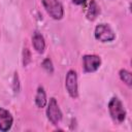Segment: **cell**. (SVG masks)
Returning a JSON list of instances; mask_svg holds the SVG:
<instances>
[{"instance_id":"6da1fadb","label":"cell","mask_w":132,"mask_h":132,"mask_svg":"<svg viewBox=\"0 0 132 132\" xmlns=\"http://www.w3.org/2000/svg\"><path fill=\"white\" fill-rule=\"evenodd\" d=\"M108 111L111 117V119L118 123L121 124L125 121L127 112L126 109L122 103V101L118 97H112L108 102Z\"/></svg>"},{"instance_id":"7a4b0ae2","label":"cell","mask_w":132,"mask_h":132,"mask_svg":"<svg viewBox=\"0 0 132 132\" xmlns=\"http://www.w3.org/2000/svg\"><path fill=\"white\" fill-rule=\"evenodd\" d=\"M47 14L54 20H61L64 16V8L59 0H41Z\"/></svg>"},{"instance_id":"3957f363","label":"cell","mask_w":132,"mask_h":132,"mask_svg":"<svg viewBox=\"0 0 132 132\" xmlns=\"http://www.w3.org/2000/svg\"><path fill=\"white\" fill-rule=\"evenodd\" d=\"M94 36L100 42H110L116 39V33L108 24H99L96 26Z\"/></svg>"},{"instance_id":"277c9868","label":"cell","mask_w":132,"mask_h":132,"mask_svg":"<svg viewBox=\"0 0 132 132\" xmlns=\"http://www.w3.org/2000/svg\"><path fill=\"white\" fill-rule=\"evenodd\" d=\"M62 111L59 107V104L56 100V98L52 97L50 101L47 102V107H46V118L47 120L55 126H57L61 120H62Z\"/></svg>"},{"instance_id":"5b68a950","label":"cell","mask_w":132,"mask_h":132,"mask_svg":"<svg viewBox=\"0 0 132 132\" xmlns=\"http://www.w3.org/2000/svg\"><path fill=\"white\" fill-rule=\"evenodd\" d=\"M65 88L69 96L73 99L78 97V86H77V73L76 71L70 69L66 73L65 77Z\"/></svg>"},{"instance_id":"8992f818","label":"cell","mask_w":132,"mask_h":132,"mask_svg":"<svg viewBox=\"0 0 132 132\" xmlns=\"http://www.w3.org/2000/svg\"><path fill=\"white\" fill-rule=\"evenodd\" d=\"M84 70L88 73L95 72L101 65V58L97 55H85L82 57Z\"/></svg>"},{"instance_id":"52a82bcc","label":"cell","mask_w":132,"mask_h":132,"mask_svg":"<svg viewBox=\"0 0 132 132\" xmlns=\"http://www.w3.org/2000/svg\"><path fill=\"white\" fill-rule=\"evenodd\" d=\"M12 124H13V118L11 113L7 109L0 107V131L6 132L10 130Z\"/></svg>"},{"instance_id":"ba28073f","label":"cell","mask_w":132,"mask_h":132,"mask_svg":"<svg viewBox=\"0 0 132 132\" xmlns=\"http://www.w3.org/2000/svg\"><path fill=\"white\" fill-rule=\"evenodd\" d=\"M32 44H33V47L34 50L38 53V54H42L45 50V40L43 38V36L38 33V32H35L32 36Z\"/></svg>"},{"instance_id":"9c48e42d","label":"cell","mask_w":132,"mask_h":132,"mask_svg":"<svg viewBox=\"0 0 132 132\" xmlns=\"http://www.w3.org/2000/svg\"><path fill=\"white\" fill-rule=\"evenodd\" d=\"M35 104L39 108H42L47 104L46 94H45L43 87H38V89H37V92L35 95Z\"/></svg>"},{"instance_id":"30bf717a","label":"cell","mask_w":132,"mask_h":132,"mask_svg":"<svg viewBox=\"0 0 132 132\" xmlns=\"http://www.w3.org/2000/svg\"><path fill=\"white\" fill-rule=\"evenodd\" d=\"M100 13V7L99 5L96 3L95 0H91L90 2V5H89V8L87 10V19L89 21H94L96 20V18L98 16V14Z\"/></svg>"},{"instance_id":"8fae6325","label":"cell","mask_w":132,"mask_h":132,"mask_svg":"<svg viewBox=\"0 0 132 132\" xmlns=\"http://www.w3.org/2000/svg\"><path fill=\"white\" fill-rule=\"evenodd\" d=\"M119 75H120V78L122 81H124L128 87H131L132 86V75L131 73L126 70V69H121L119 71Z\"/></svg>"},{"instance_id":"7c38bea8","label":"cell","mask_w":132,"mask_h":132,"mask_svg":"<svg viewBox=\"0 0 132 132\" xmlns=\"http://www.w3.org/2000/svg\"><path fill=\"white\" fill-rule=\"evenodd\" d=\"M41 66H42V68H43L47 73L52 74V73L54 72V65H53V62H52V60H51L50 58H45V59L42 61Z\"/></svg>"},{"instance_id":"4fadbf2b","label":"cell","mask_w":132,"mask_h":132,"mask_svg":"<svg viewBox=\"0 0 132 132\" xmlns=\"http://www.w3.org/2000/svg\"><path fill=\"white\" fill-rule=\"evenodd\" d=\"M31 62V53L28 47H25L23 51V65L27 66Z\"/></svg>"},{"instance_id":"5bb4252c","label":"cell","mask_w":132,"mask_h":132,"mask_svg":"<svg viewBox=\"0 0 132 132\" xmlns=\"http://www.w3.org/2000/svg\"><path fill=\"white\" fill-rule=\"evenodd\" d=\"M13 91L14 92H19L20 91V79H19V75L15 72L14 76H13Z\"/></svg>"},{"instance_id":"9a60e30c","label":"cell","mask_w":132,"mask_h":132,"mask_svg":"<svg viewBox=\"0 0 132 132\" xmlns=\"http://www.w3.org/2000/svg\"><path fill=\"white\" fill-rule=\"evenodd\" d=\"M87 2V0H72V3H74L75 5H84Z\"/></svg>"}]
</instances>
